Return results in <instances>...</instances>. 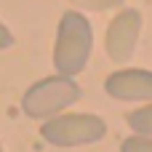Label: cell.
I'll return each mask as SVG.
<instances>
[{
	"instance_id": "obj_9",
	"label": "cell",
	"mask_w": 152,
	"mask_h": 152,
	"mask_svg": "<svg viewBox=\"0 0 152 152\" xmlns=\"http://www.w3.org/2000/svg\"><path fill=\"white\" fill-rule=\"evenodd\" d=\"M11 45H13V35H11V29L0 21V51H3V48H11Z\"/></svg>"
},
{
	"instance_id": "obj_2",
	"label": "cell",
	"mask_w": 152,
	"mask_h": 152,
	"mask_svg": "<svg viewBox=\"0 0 152 152\" xmlns=\"http://www.w3.org/2000/svg\"><path fill=\"white\" fill-rule=\"evenodd\" d=\"M80 99V86L69 75H48L32 83L21 96V110L32 120H48Z\"/></svg>"
},
{
	"instance_id": "obj_6",
	"label": "cell",
	"mask_w": 152,
	"mask_h": 152,
	"mask_svg": "<svg viewBox=\"0 0 152 152\" xmlns=\"http://www.w3.org/2000/svg\"><path fill=\"white\" fill-rule=\"evenodd\" d=\"M126 123H128V128L134 134L152 136V102L144 104V107H139V110H134V112H128L126 115Z\"/></svg>"
},
{
	"instance_id": "obj_10",
	"label": "cell",
	"mask_w": 152,
	"mask_h": 152,
	"mask_svg": "<svg viewBox=\"0 0 152 152\" xmlns=\"http://www.w3.org/2000/svg\"><path fill=\"white\" fill-rule=\"evenodd\" d=\"M0 152H3V144H0Z\"/></svg>"
},
{
	"instance_id": "obj_5",
	"label": "cell",
	"mask_w": 152,
	"mask_h": 152,
	"mask_svg": "<svg viewBox=\"0 0 152 152\" xmlns=\"http://www.w3.org/2000/svg\"><path fill=\"white\" fill-rule=\"evenodd\" d=\"M107 96L118 102H152V69L142 67H126L104 80Z\"/></svg>"
},
{
	"instance_id": "obj_3",
	"label": "cell",
	"mask_w": 152,
	"mask_h": 152,
	"mask_svg": "<svg viewBox=\"0 0 152 152\" xmlns=\"http://www.w3.org/2000/svg\"><path fill=\"white\" fill-rule=\"evenodd\" d=\"M40 136L53 147L96 144L107 136V123L94 112H59L40 126Z\"/></svg>"
},
{
	"instance_id": "obj_1",
	"label": "cell",
	"mask_w": 152,
	"mask_h": 152,
	"mask_svg": "<svg viewBox=\"0 0 152 152\" xmlns=\"http://www.w3.org/2000/svg\"><path fill=\"white\" fill-rule=\"evenodd\" d=\"M94 51V27L80 11H64L56 27L53 67L59 75H80Z\"/></svg>"
},
{
	"instance_id": "obj_4",
	"label": "cell",
	"mask_w": 152,
	"mask_h": 152,
	"mask_svg": "<svg viewBox=\"0 0 152 152\" xmlns=\"http://www.w3.org/2000/svg\"><path fill=\"white\" fill-rule=\"evenodd\" d=\"M139 32H142V11L136 8H123L107 27L104 35V51L115 64H126L139 43Z\"/></svg>"
},
{
	"instance_id": "obj_8",
	"label": "cell",
	"mask_w": 152,
	"mask_h": 152,
	"mask_svg": "<svg viewBox=\"0 0 152 152\" xmlns=\"http://www.w3.org/2000/svg\"><path fill=\"white\" fill-rule=\"evenodd\" d=\"M75 8L83 11H110V8H120L123 0H69Z\"/></svg>"
},
{
	"instance_id": "obj_7",
	"label": "cell",
	"mask_w": 152,
	"mask_h": 152,
	"mask_svg": "<svg viewBox=\"0 0 152 152\" xmlns=\"http://www.w3.org/2000/svg\"><path fill=\"white\" fill-rule=\"evenodd\" d=\"M120 152H152V136H142V134H134L128 139H123Z\"/></svg>"
}]
</instances>
